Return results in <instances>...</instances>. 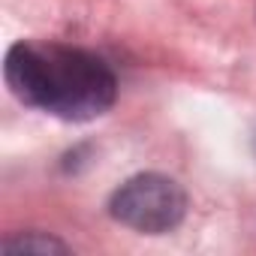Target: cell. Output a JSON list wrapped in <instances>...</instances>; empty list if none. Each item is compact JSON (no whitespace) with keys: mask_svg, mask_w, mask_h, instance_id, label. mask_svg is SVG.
Returning a JSON list of instances; mask_svg holds the SVG:
<instances>
[{"mask_svg":"<svg viewBox=\"0 0 256 256\" xmlns=\"http://www.w3.org/2000/svg\"><path fill=\"white\" fill-rule=\"evenodd\" d=\"M108 214L120 223L145 235H163L172 232L184 214H187V193L181 190L178 181L160 175V172H145L130 181H124L112 199H108Z\"/></svg>","mask_w":256,"mask_h":256,"instance_id":"obj_2","label":"cell"},{"mask_svg":"<svg viewBox=\"0 0 256 256\" xmlns=\"http://www.w3.org/2000/svg\"><path fill=\"white\" fill-rule=\"evenodd\" d=\"M4 76L16 100L64 120H90L108 112L118 96L108 64L64 42H16L6 52Z\"/></svg>","mask_w":256,"mask_h":256,"instance_id":"obj_1","label":"cell"},{"mask_svg":"<svg viewBox=\"0 0 256 256\" xmlns=\"http://www.w3.org/2000/svg\"><path fill=\"white\" fill-rule=\"evenodd\" d=\"M70 247L52 235H40V232H30V235H18V238H6L0 244V253H66Z\"/></svg>","mask_w":256,"mask_h":256,"instance_id":"obj_3","label":"cell"}]
</instances>
